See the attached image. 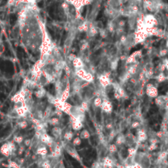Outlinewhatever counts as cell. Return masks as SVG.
<instances>
[{
    "label": "cell",
    "mask_w": 168,
    "mask_h": 168,
    "mask_svg": "<svg viewBox=\"0 0 168 168\" xmlns=\"http://www.w3.org/2000/svg\"><path fill=\"white\" fill-rule=\"evenodd\" d=\"M143 22L146 28H152V27H156L158 25V21L155 17V16L152 14L146 15L143 18Z\"/></svg>",
    "instance_id": "1"
},
{
    "label": "cell",
    "mask_w": 168,
    "mask_h": 168,
    "mask_svg": "<svg viewBox=\"0 0 168 168\" xmlns=\"http://www.w3.org/2000/svg\"><path fill=\"white\" fill-rule=\"evenodd\" d=\"M145 93L146 94L152 99H155L156 97L158 96V90H157V87L154 84H148L146 85V89H145Z\"/></svg>",
    "instance_id": "2"
},
{
    "label": "cell",
    "mask_w": 168,
    "mask_h": 168,
    "mask_svg": "<svg viewBox=\"0 0 168 168\" xmlns=\"http://www.w3.org/2000/svg\"><path fill=\"white\" fill-rule=\"evenodd\" d=\"M168 102V96L167 95H158L157 97L155 98V103L159 108H163L167 105Z\"/></svg>",
    "instance_id": "3"
},
{
    "label": "cell",
    "mask_w": 168,
    "mask_h": 168,
    "mask_svg": "<svg viewBox=\"0 0 168 168\" xmlns=\"http://www.w3.org/2000/svg\"><path fill=\"white\" fill-rule=\"evenodd\" d=\"M99 84L102 85V87H103L104 89H107V88L110 86L111 84V81H110V78L108 75H106V74H102L99 76Z\"/></svg>",
    "instance_id": "4"
},
{
    "label": "cell",
    "mask_w": 168,
    "mask_h": 168,
    "mask_svg": "<svg viewBox=\"0 0 168 168\" xmlns=\"http://www.w3.org/2000/svg\"><path fill=\"white\" fill-rule=\"evenodd\" d=\"M70 118H71V127L73 129L74 131H80L81 130L83 126H84V125H83V122L80 120H78V119H76V118H74V117H71L70 116Z\"/></svg>",
    "instance_id": "5"
},
{
    "label": "cell",
    "mask_w": 168,
    "mask_h": 168,
    "mask_svg": "<svg viewBox=\"0 0 168 168\" xmlns=\"http://www.w3.org/2000/svg\"><path fill=\"white\" fill-rule=\"evenodd\" d=\"M101 108H102V110L104 112H106V113L107 114L111 113L112 111V104L107 99H104L102 100Z\"/></svg>",
    "instance_id": "6"
},
{
    "label": "cell",
    "mask_w": 168,
    "mask_h": 168,
    "mask_svg": "<svg viewBox=\"0 0 168 168\" xmlns=\"http://www.w3.org/2000/svg\"><path fill=\"white\" fill-rule=\"evenodd\" d=\"M148 139V135L146 131L143 129H139L137 131V140L138 142H144Z\"/></svg>",
    "instance_id": "7"
},
{
    "label": "cell",
    "mask_w": 168,
    "mask_h": 168,
    "mask_svg": "<svg viewBox=\"0 0 168 168\" xmlns=\"http://www.w3.org/2000/svg\"><path fill=\"white\" fill-rule=\"evenodd\" d=\"M71 62H72V66H73L74 69H78V68L84 67V63L81 58H77L76 57Z\"/></svg>",
    "instance_id": "8"
},
{
    "label": "cell",
    "mask_w": 168,
    "mask_h": 168,
    "mask_svg": "<svg viewBox=\"0 0 168 168\" xmlns=\"http://www.w3.org/2000/svg\"><path fill=\"white\" fill-rule=\"evenodd\" d=\"M87 32H89V35L90 37H94L95 35H97L99 33V30L97 29V27L93 24H89V30Z\"/></svg>",
    "instance_id": "9"
},
{
    "label": "cell",
    "mask_w": 168,
    "mask_h": 168,
    "mask_svg": "<svg viewBox=\"0 0 168 168\" xmlns=\"http://www.w3.org/2000/svg\"><path fill=\"white\" fill-rule=\"evenodd\" d=\"M155 79H156L157 83H162V82H164L167 79V76L165 74V72H160V73L156 75Z\"/></svg>",
    "instance_id": "10"
},
{
    "label": "cell",
    "mask_w": 168,
    "mask_h": 168,
    "mask_svg": "<svg viewBox=\"0 0 168 168\" xmlns=\"http://www.w3.org/2000/svg\"><path fill=\"white\" fill-rule=\"evenodd\" d=\"M89 23L88 22H82L81 24H79V26L77 27V29L81 32H87L89 30Z\"/></svg>",
    "instance_id": "11"
},
{
    "label": "cell",
    "mask_w": 168,
    "mask_h": 168,
    "mask_svg": "<svg viewBox=\"0 0 168 168\" xmlns=\"http://www.w3.org/2000/svg\"><path fill=\"white\" fill-rule=\"evenodd\" d=\"M62 129L60 127H58V126H55V127L53 128V130H52V134H53V135L54 136V137H56V138H58V137H59L60 135H62Z\"/></svg>",
    "instance_id": "12"
},
{
    "label": "cell",
    "mask_w": 168,
    "mask_h": 168,
    "mask_svg": "<svg viewBox=\"0 0 168 168\" xmlns=\"http://www.w3.org/2000/svg\"><path fill=\"white\" fill-rule=\"evenodd\" d=\"M102 103V98H101L100 96H96L94 100V105L96 107H101Z\"/></svg>",
    "instance_id": "13"
},
{
    "label": "cell",
    "mask_w": 168,
    "mask_h": 168,
    "mask_svg": "<svg viewBox=\"0 0 168 168\" xmlns=\"http://www.w3.org/2000/svg\"><path fill=\"white\" fill-rule=\"evenodd\" d=\"M47 153H48L47 149H46L44 146H41L40 147V148H38L37 154H39V155H40V156H44V155L47 154Z\"/></svg>",
    "instance_id": "14"
},
{
    "label": "cell",
    "mask_w": 168,
    "mask_h": 168,
    "mask_svg": "<svg viewBox=\"0 0 168 168\" xmlns=\"http://www.w3.org/2000/svg\"><path fill=\"white\" fill-rule=\"evenodd\" d=\"M80 136H81V139H87L90 137V134H89V131H87V130H83V131L81 132Z\"/></svg>",
    "instance_id": "15"
},
{
    "label": "cell",
    "mask_w": 168,
    "mask_h": 168,
    "mask_svg": "<svg viewBox=\"0 0 168 168\" xmlns=\"http://www.w3.org/2000/svg\"><path fill=\"white\" fill-rule=\"evenodd\" d=\"M63 137H64V139H66V141L70 142V141L72 139V138H73V133L71 131H66V133L64 134Z\"/></svg>",
    "instance_id": "16"
},
{
    "label": "cell",
    "mask_w": 168,
    "mask_h": 168,
    "mask_svg": "<svg viewBox=\"0 0 168 168\" xmlns=\"http://www.w3.org/2000/svg\"><path fill=\"white\" fill-rule=\"evenodd\" d=\"M125 143V137L123 135H119L117 137V140H116V145H119V144H122Z\"/></svg>",
    "instance_id": "17"
},
{
    "label": "cell",
    "mask_w": 168,
    "mask_h": 168,
    "mask_svg": "<svg viewBox=\"0 0 168 168\" xmlns=\"http://www.w3.org/2000/svg\"><path fill=\"white\" fill-rule=\"evenodd\" d=\"M117 65H118V59H114L110 63V68H111V70H112V71H115V70L117 69Z\"/></svg>",
    "instance_id": "18"
},
{
    "label": "cell",
    "mask_w": 168,
    "mask_h": 168,
    "mask_svg": "<svg viewBox=\"0 0 168 168\" xmlns=\"http://www.w3.org/2000/svg\"><path fill=\"white\" fill-rule=\"evenodd\" d=\"M49 123L51 125H58V123H59V119H58V117H52L51 119L49 120Z\"/></svg>",
    "instance_id": "19"
},
{
    "label": "cell",
    "mask_w": 168,
    "mask_h": 168,
    "mask_svg": "<svg viewBox=\"0 0 168 168\" xmlns=\"http://www.w3.org/2000/svg\"><path fill=\"white\" fill-rule=\"evenodd\" d=\"M27 125H28V123H27V121H25V120H23L22 121H19L18 122V126L21 129H25V128L27 127Z\"/></svg>",
    "instance_id": "20"
},
{
    "label": "cell",
    "mask_w": 168,
    "mask_h": 168,
    "mask_svg": "<svg viewBox=\"0 0 168 168\" xmlns=\"http://www.w3.org/2000/svg\"><path fill=\"white\" fill-rule=\"evenodd\" d=\"M167 53H168V49L166 47H165V48H162V49H161V50L159 51V56H160V57H162V58L165 57Z\"/></svg>",
    "instance_id": "21"
},
{
    "label": "cell",
    "mask_w": 168,
    "mask_h": 168,
    "mask_svg": "<svg viewBox=\"0 0 168 168\" xmlns=\"http://www.w3.org/2000/svg\"><path fill=\"white\" fill-rule=\"evenodd\" d=\"M99 32L100 33V35H101L102 38H106V37L107 36V30L101 29L99 30Z\"/></svg>",
    "instance_id": "22"
},
{
    "label": "cell",
    "mask_w": 168,
    "mask_h": 168,
    "mask_svg": "<svg viewBox=\"0 0 168 168\" xmlns=\"http://www.w3.org/2000/svg\"><path fill=\"white\" fill-rule=\"evenodd\" d=\"M81 143V137H76V138H75L73 140V145L74 146H78V145H80Z\"/></svg>",
    "instance_id": "23"
},
{
    "label": "cell",
    "mask_w": 168,
    "mask_h": 168,
    "mask_svg": "<svg viewBox=\"0 0 168 168\" xmlns=\"http://www.w3.org/2000/svg\"><path fill=\"white\" fill-rule=\"evenodd\" d=\"M13 140H14L16 143H21L23 142L24 139H23V137H22V136H15Z\"/></svg>",
    "instance_id": "24"
},
{
    "label": "cell",
    "mask_w": 168,
    "mask_h": 168,
    "mask_svg": "<svg viewBox=\"0 0 168 168\" xmlns=\"http://www.w3.org/2000/svg\"><path fill=\"white\" fill-rule=\"evenodd\" d=\"M88 47H89V44H88L87 42H84L83 44H81V51H85L88 48Z\"/></svg>",
    "instance_id": "25"
},
{
    "label": "cell",
    "mask_w": 168,
    "mask_h": 168,
    "mask_svg": "<svg viewBox=\"0 0 168 168\" xmlns=\"http://www.w3.org/2000/svg\"><path fill=\"white\" fill-rule=\"evenodd\" d=\"M109 151L111 153L117 152V145H116V144H111L109 146Z\"/></svg>",
    "instance_id": "26"
},
{
    "label": "cell",
    "mask_w": 168,
    "mask_h": 168,
    "mask_svg": "<svg viewBox=\"0 0 168 168\" xmlns=\"http://www.w3.org/2000/svg\"><path fill=\"white\" fill-rule=\"evenodd\" d=\"M140 125V123H139V121H135V122H133L131 125V127L132 128H138Z\"/></svg>",
    "instance_id": "27"
},
{
    "label": "cell",
    "mask_w": 168,
    "mask_h": 168,
    "mask_svg": "<svg viewBox=\"0 0 168 168\" xmlns=\"http://www.w3.org/2000/svg\"><path fill=\"white\" fill-rule=\"evenodd\" d=\"M76 58V56L75 54H73V53H71V54L68 56V59H69V61H71V62H72Z\"/></svg>",
    "instance_id": "28"
},
{
    "label": "cell",
    "mask_w": 168,
    "mask_h": 168,
    "mask_svg": "<svg viewBox=\"0 0 168 168\" xmlns=\"http://www.w3.org/2000/svg\"><path fill=\"white\" fill-rule=\"evenodd\" d=\"M24 143H25L26 146H30L31 144V139H26Z\"/></svg>",
    "instance_id": "29"
},
{
    "label": "cell",
    "mask_w": 168,
    "mask_h": 168,
    "mask_svg": "<svg viewBox=\"0 0 168 168\" xmlns=\"http://www.w3.org/2000/svg\"><path fill=\"white\" fill-rule=\"evenodd\" d=\"M166 48L168 49V40H167V42H166Z\"/></svg>",
    "instance_id": "30"
},
{
    "label": "cell",
    "mask_w": 168,
    "mask_h": 168,
    "mask_svg": "<svg viewBox=\"0 0 168 168\" xmlns=\"http://www.w3.org/2000/svg\"><path fill=\"white\" fill-rule=\"evenodd\" d=\"M167 152H168V143H167Z\"/></svg>",
    "instance_id": "31"
},
{
    "label": "cell",
    "mask_w": 168,
    "mask_h": 168,
    "mask_svg": "<svg viewBox=\"0 0 168 168\" xmlns=\"http://www.w3.org/2000/svg\"><path fill=\"white\" fill-rule=\"evenodd\" d=\"M167 168H168V165H167Z\"/></svg>",
    "instance_id": "32"
}]
</instances>
